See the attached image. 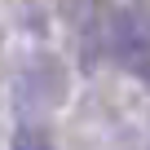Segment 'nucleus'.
Instances as JSON below:
<instances>
[{
	"mask_svg": "<svg viewBox=\"0 0 150 150\" xmlns=\"http://www.w3.org/2000/svg\"><path fill=\"white\" fill-rule=\"evenodd\" d=\"M9 150H49V137L44 132H35V128H27V124H18V132H13V146Z\"/></svg>",
	"mask_w": 150,
	"mask_h": 150,
	"instance_id": "f257e3e1",
	"label": "nucleus"
}]
</instances>
